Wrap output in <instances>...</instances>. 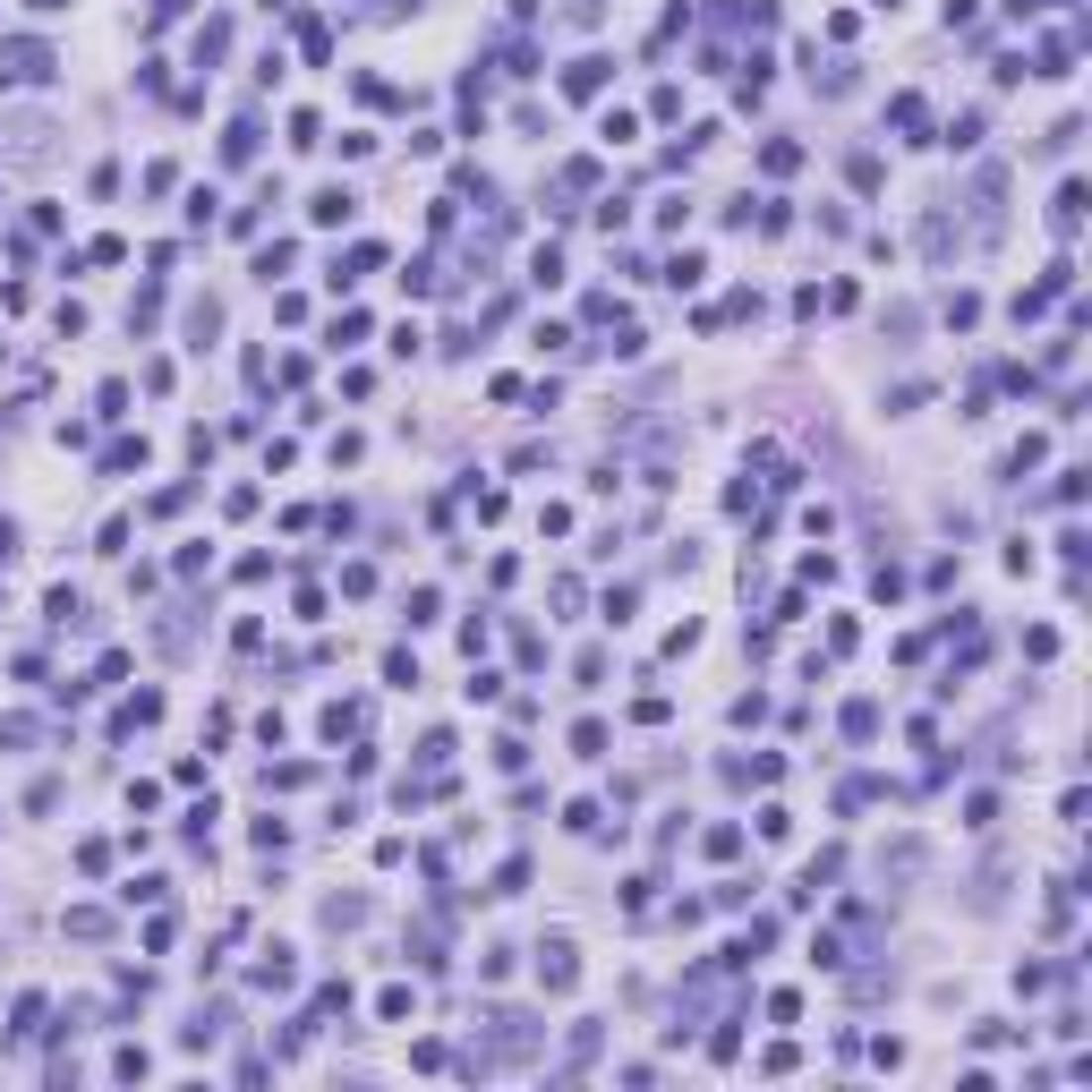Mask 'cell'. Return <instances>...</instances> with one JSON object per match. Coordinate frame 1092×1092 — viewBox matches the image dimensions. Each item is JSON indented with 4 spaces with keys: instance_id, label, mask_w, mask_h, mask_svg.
I'll return each mask as SVG.
<instances>
[{
    "instance_id": "d4e9b609",
    "label": "cell",
    "mask_w": 1092,
    "mask_h": 1092,
    "mask_svg": "<svg viewBox=\"0 0 1092 1092\" xmlns=\"http://www.w3.org/2000/svg\"><path fill=\"white\" fill-rule=\"evenodd\" d=\"M385 683L393 691H419V658H410V649H385Z\"/></svg>"
},
{
    "instance_id": "83f0119b",
    "label": "cell",
    "mask_w": 1092,
    "mask_h": 1092,
    "mask_svg": "<svg viewBox=\"0 0 1092 1092\" xmlns=\"http://www.w3.org/2000/svg\"><path fill=\"white\" fill-rule=\"evenodd\" d=\"M700 274H708V257H700V248H683V257L666 265V282H674V291H691V282H700Z\"/></svg>"
},
{
    "instance_id": "7402d4cb",
    "label": "cell",
    "mask_w": 1092,
    "mask_h": 1092,
    "mask_svg": "<svg viewBox=\"0 0 1092 1092\" xmlns=\"http://www.w3.org/2000/svg\"><path fill=\"white\" fill-rule=\"evenodd\" d=\"M939 316L956 324V333H973V324H982V300H973V291H947V307H939Z\"/></svg>"
},
{
    "instance_id": "f35d334b",
    "label": "cell",
    "mask_w": 1092,
    "mask_h": 1092,
    "mask_svg": "<svg viewBox=\"0 0 1092 1092\" xmlns=\"http://www.w3.org/2000/svg\"><path fill=\"white\" fill-rule=\"evenodd\" d=\"M632 606H641V589L623 580V589H606V623H632Z\"/></svg>"
},
{
    "instance_id": "9a60e30c",
    "label": "cell",
    "mask_w": 1092,
    "mask_h": 1092,
    "mask_svg": "<svg viewBox=\"0 0 1092 1092\" xmlns=\"http://www.w3.org/2000/svg\"><path fill=\"white\" fill-rule=\"evenodd\" d=\"M760 172H769V180L802 172V146H793V137H769V146H760Z\"/></svg>"
},
{
    "instance_id": "9c48e42d",
    "label": "cell",
    "mask_w": 1092,
    "mask_h": 1092,
    "mask_svg": "<svg viewBox=\"0 0 1092 1092\" xmlns=\"http://www.w3.org/2000/svg\"><path fill=\"white\" fill-rule=\"evenodd\" d=\"M921 862H930V845H921V836H897V845L879 854V879H921Z\"/></svg>"
},
{
    "instance_id": "c3c4849f",
    "label": "cell",
    "mask_w": 1092,
    "mask_h": 1092,
    "mask_svg": "<svg viewBox=\"0 0 1092 1092\" xmlns=\"http://www.w3.org/2000/svg\"><path fill=\"white\" fill-rule=\"evenodd\" d=\"M26 9H44V18H52V9H68V0H26Z\"/></svg>"
},
{
    "instance_id": "1f68e13d",
    "label": "cell",
    "mask_w": 1092,
    "mask_h": 1092,
    "mask_svg": "<svg viewBox=\"0 0 1092 1092\" xmlns=\"http://www.w3.org/2000/svg\"><path fill=\"white\" fill-rule=\"evenodd\" d=\"M598 137H606V146H632V137H641V120H632V111H606Z\"/></svg>"
},
{
    "instance_id": "d6a6232c",
    "label": "cell",
    "mask_w": 1092,
    "mask_h": 1092,
    "mask_svg": "<svg viewBox=\"0 0 1092 1092\" xmlns=\"http://www.w3.org/2000/svg\"><path fill=\"white\" fill-rule=\"evenodd\" d=\"M103 930H111V913H94V905H77V913H68V939H103Z\"/></svg>"
},
{
    "instance_id": "ac0fdd59",
    "label": "cell",
    "mask_w": 1092,
    "mask_h": 1092,
    "mask_svg": "<svg viewBox=\"0 0 1092 1092\" xmlns=\"http://www.w3.org/2000/svg\"><path fill=\"white\" fill-rule=\"evenodd\" d=\"M214 333H222V307H214V300H196V307H188V350H205Z\"/></svg>"
},
{
    "instance_id": "7c38bea8",
    "label": "cell",
    "mask_w": 1092,
    "mask_h": 1092,
    "mask_svg": "<svg viewBox=\"0 0 1092 1092\" xmlns=\"http://www.w3.org/2000/svg\"><path fill=\"white\" fill-rule=\"evenodd\" d=\"M137 726H163V691H137V700L111 717V734H137Z\"/></svg>"
},
{
    "instance_id": "3957f363",
    "label": "cell",
    "mask_w": 1092,
    "mask_h": 1092,
    "mask_svg": "<svg viewBox=\"0 0 1092 1092\" xmlns=\"http://www.w3.org/2000/svg\"><path fill=\"white\" fill-rule=\"evenodd\" d=\"M538 990H546V999L580 990V947H572V939H546V947H538Z\"/></svg>"
},
{
    "instance_id": "603a6c76",
    "label": "cell",
    "mask_w": 1092,
    "mask_h": 1092,
    "mask_svg": "<svg viewBox=\"0 0 1092 1092\" xmlns=\"http://www.w3.org/2000/svg\"><path fill=\"white\" fill-rule=\"evenodd\" d=\"M530 282H538V291H555V282H563V248H555V239L530 257Z\"/></svg>"
},
{
    "instance_id": "8fae6325",
    "label": "cell",
    "mask_w": 1092,
    "mask_h": 1092,
    "mask_svg": "<svg viewBox=\"0 0 1092 1092\" xmlns=\"http://www.w3.org/2000/svg\"><path fill=\"white\" fill-rule=\"evenodd\" d=\"M248 982H257V990H291V982H300V964H291V947H265V956H257V973H248Z\"/></svg>"
},
{
    "instance_id": "52a82bcc",
    "label": "cell",
    "mask_w": 1092,
    "mask_h": 1092,
    "mask_svg": "<svg viewBox=\"0 0 1092 1092\" xmlns=\"http://www.w3.org/2000/svg\"><path fill=\"white\" fill-rule=\"evenodd\" d=\"M350 214H359V196H350L342 180H333V188H316V196H307V222H316V231H342Z\"/></svg>"
},
{
    "instance_id": "b9f144b4",
    "label": "cell",
    "mask_w": 1092,
    "mask_h": 1092,
    "mask_svg": "<svg viewBox=\"0 0 1092 1092\" xmlns=\"http://www.w3.org/2000/svg\"><path fill=\"white\" fill-rule=\"evenodd\" d=\"M291 845V819H257V854H282Z\"/></svg>"
},
{
    "instance_id": "ee69618b",
    "label": "cell",
    "mask_w": 1092,
    "mask_h": 1092,
    "mask_svg": "<svg viewBox=\"0 0 1092 1092\" xmlns=\"http://www.w3.org/2000/svg\"><path fill=\"white\" fill-rule=\"evenodd\" d=\"M350 342H367V316H359V307H342V324H333V350H350Z\"/></svg>"
},
{
    "instance_id": "7bdbcfd3",
    "label": "cell",
    "mask_w": 1092,
    "mask_h": 1092,
    "mask_svg": "<svg viewBox=\"0 0 1092 1092\" xmlns=\"http://www.w3.org/2000/svg\"><path fill=\"white\" fill-rule=\"evenodd\" d=\"M598 1041H606L598 1025H572V1067H589V1058H598Z\"/></svg>"
},
{
    "instance_id": "30bf717a",
    "label": "cell",
    "mask_w": 1092,
    "mask_h": 1092,
    "mask_svg": "<svg viewBox=\"0 0 1092 1092\" xmlns=\"http://www.w3.org/2000/svg\"><path fill=\"white\" fill-rule=\"evenodd\" d=\"M1049 231H1058V239H1075V231H1084V180H1067V188L1049 196Z\"/></svg>"
},
{
    "instance_id": "e575fe53",
    "label": "cell",
    "mask_w": 1092,
    "mask_h": 1092,
    "mask_svg": "<svg viewBox=\"0 0 1092 1092\" xmlns=\"http://www.w3.org/2000/svg\"><path fill=\"white\" fill-rule=\"evenodd\" d=\"M291 257H300V248H291V239H274V248L257 257V274H265V282H282V274H291Z\"/></svg>"
},
{
    "instance_id": "60d3db41",
    "label": "cell",
    "mask_w": 1092,
    "mask_h": 1092,
    "mask_svg": "<svg viewBox=\"0 0 1092 1092\" xmlns=\"http://www.w3.org/2000/svg\"><path fill=\"white\" fill-rule=\"evenodd\" d=\"M376 589V563H342V598H367Z\"/></svg>"
},
{
    "instance_id": "ffe728a7",
    "label": "cell",
    "mask_w": 1092,
    "mask_h": 1092,
    "mask_svg": "<svg viewBox=\"0 0 1092 1092\" xmlns=\"http://www.w3.org/2000/svg\"><path fill=\"white\" fill-rule=\"evenodd\" d=\"M103 470H111V478H120V470H146V435H120V444L103 452Z\"/></svg>"
},
{
    "instance_id": "e0dca14e",
    "label": "cell",
    "mask_w": 1092,
    "mask_h": 1092,
    "mask_svg": "<svg viewBox=\"0 0 1092 1092\" xmlns=\"http://www.w3.org/2000/svg\"><path fill=\"white\" fill-rule=\"evenodd\" d=\"M111 1075H120V1084H146V1075H154V1058H146L137 1041H120V1049H111Z\"/></svg>"
},
{
    "instance_id": "5b68a950",
    "label": "cell",
    "mask_w": 1092,
    "mask_h": 1092,
    "mask_svg": "<svg viewBox=\"0 0 1092 1092\" xmlns=\"http://www.w3.org/2000/svg\"><path fill=\"white\" fill-rule=\"evenodd\" d=\"M606 77H615V61H598V52H580V61L563 68V94H572V103H598V94H606Z\"/></svg>"
},
{
    "instance_id": "bcb514c9",
    "label": "cell",
    "mask_w": 1092,
    "mask_h": 1092,
    "mask_svg": "<svg viewBox=\"0 0 1092 1092\" xmlns=\"http://www.w3.org/2000/svg\"><path fill=\"white\" fill-rule=\"evenodd\" d=\"M180 9H188V0H154V9H146V26H172Z\"/></svg>"
},
{
    "instance_id": "74e56055",
    "label": "cell",
    "mask_w": 1092,
    "mask_h": 1092,
    "mask_svg": "<svg viewBox=\"0 0 1092 1092\" xmlns=\"http://www.w3.org/2000/svg\"><path fill=\"white\" fill-rule=\"evenodd\" d=\"M572 674H580V691H598V683H606V649H580Z\"/></svg>"
},
{
    "instance_id": "6da1fadb",
    "label": "cell",
    "mask_w": 1092,
    "mask_h": 1092,
    "mask_svg": "<svg viewBox=\"0 0 1092 1092\" xmlns=\"http://www.w3.org/2000/svg\"><path fill=\"white\" fill-rule=\"evenodd\" d=\"M52 77H61V52H52L44 35H9V44H0V94L52 86Z\"/></svg>"
},
{
    "instance_id": "f546056e",
    "label": "cell",
    "mask_w": 1092,
    "mask_h": 1092,
    "mask_svg": "<svg viewBox=\"0 0 1092 1092\" xmlns=\"http://www.w3.org/2000/svg\"><path fill=\"white\" fill-rule=\"evenodd\" d=\"M845 734H854V743H871V734H879V700H854V708H845Z\"/></svg>"
},
{
    "instance_id": "484cf974",
    "label": "cell",
    "mask_w": 1092,
    "mask_h": 1092,
    "mask_svg": "<svg viewBox=\"0 0 1092 1092\" xmlns=\"http://www.w3.org/2000/svg\"><path fill=\"white\" fill-rule=\"evenodd\" d=\"M947 146H956V154L982 146V111H956V120H947Z\"/></svg>"
},
{
    "instance_id": "4316f807",
    "label": "cell",
    "mask_w": 1092,
    "mask_h": 1092,
    "mask_svg": "<svg viewBox=\"0 0 1092 1092\" xmlns=\"http://www.w3.org/2000/svg\"><path fill=\"white\" fill-rule=\"evenodd\" d=\"M1041 461H1049V444H1041V435H1025V444L1007 452V478H1025V470H1041Z\"/></svg>"
},
{
    "instance_id": "d6986e66",
    "label": "cell",
    "mask_w": 1092,
    "mask_h": 1092,
    "mask_svg": "<svg viewBox=\"0 0 1092 1092\" xmlns=\"http://www.w3.org/2000/svg\"><path fill=\"white\" fill-rule=\"evenodd\" d=\"M367 921V897H324V930H359Z\"/></svg>"
},
{
    "instance_id": "5bb4252c",
    "label": "cell",
    "mask_w": 1092,
    "mask_h": 1092,
    "mask_svg": "<svg viewBox=\"0 0 1092 1092\" xmlns=\"http://www.w3.org/2000/svg\"><path fill=\"white\" fill-rule=\"evenodd\" d=\"M359 717H367V708H359V700H324V717H316V734H324V743H342V734H359Z\"/></svg>"
},
{
    "instance_id": "4fadbf2b",
    "label": "cell",
    "mask_w": 1092,
    "mask_h": 1092,
    "mask_svg": "<svg viewBox=\"0 0 1092 1092\" xmlns=\"http://www.w3.org/2000/svg\"><path fill=\"white\" fill-rule=\"evenodd\" d=\"M376 265H385V248H376V239H359V248H350V257L333 265V291H350V282H359V274H376Z\"/></svg>"
},
{
    "instance_id": "f6af8a7d",
    "label": "cell",
    "mask_w": 1092,
    "mask_h": 1092,
    "mask_svg": "<svg viewBox=\"0 0 1092 1092\" xmlns=\"http://www.w3.org/2000/svg\"><path fill=\"white\" fill-rule=\"evenodd\" d=\"M845 172H854V188H862V196H871V188H879V180H888V172H879V154H854V163H845Z\"/></svg>"
},
{
    "instance_id": "cb8c5ba5",
    "label": "cell",
    "mask_w": 1092,
    "mask_h": 1092,
    "mask_svg": "<svg viewBox=\"0 0 1092 1092\" xmlns=\"http://www.w3.org/2000/svg\"><path fill=\"white\" fill-rule=\"evenodd\" d=\"M606 743H615V734H606L598 717H580V726H572V751H580V760H606Z\"/></svg>"
},
{
    "instance_id": "7dc6e473",
    "label": "cell",
    "mask_w": 1092,
    "mask_h": 1092,
    "mask_svg": "<svg viewBox=\"0 0 1092 1092\" xmlns=\"http://www.w3.org/2000/svg\"><path fill=\"white\" fill-rule=\"evenodd\" d=\"M18 555V521H0V563Z\"/></svg>"
},
{
    "instance_id": "2e32d148",
    "label": "cell",
    "mask_w": 1092,
    "mask_h": 1092,
    "mask_svg": "<svg viewBox=\"0 0 1092 1092\" xmlns=\"http://www.w3.org/2000/svg\"><path fill=\"white\" fill-rule=\"evenodd\" d=\"M222 163H231V172H239V163H257V120H231V137H222Z\"/></svg>"
},
{
    "instance_id": "ab89813d",
    "label": "cell",
    "mask_w": 1092,
    "mask_h": 1092,
    "mask_svg": "<svg viewBox=\"0 0 1092 1092\" xmlns=\"http://www.w3.org/2000/svg\"><path fill=\"white\" fill-rule=\"evenodd\" d=\"M444 615V589H410V623H435Z\"/></svg>"
},
{
    "instance_id": "836d02e7",
    "label": "cell",
    "mask_w": 1092,
    "mask_h": 1092,
    "mask_svg": "<svg viewBox=\"0 0 1092 1092\" xmlns=\"http://www.w3.org/2000/svg\"><path fill=\"white\" fill-rule=\"evenodd\" d=\"M291 146H300V154L324 146V120H316V111H291Z\"/></svg>"
},
{
    "instance_id": "ba28073f",
    "label": "cell",
    "mask_w": 1092,
    "mask_h": 1092,
    "mask_svg": "<svg viewBox=\"0 0 1092 1092\" xmlns=\"http://www.w3.org/2000/svg\"><path fill=\"white\" fill-rule=\"evenodd\" d=\"M956 239H964V222L947 214V205H930V214H921V257H930V265H947V248H956Z\"/></svg>"
},
{
    "instance_id": "8992f818",
    "label": "cell",
    "mask_w": 1092,
    "mask_h": 1092,
    "mask_svg": "<svg viewBox=\"0 0 1092 1092\" xmlns=\"http://www.w3.org/2000/svg\"><path fill=\"white\" fill-rule=\"evenodd\" d=\"M888 129H897V146H930V103H921V94H897V103H888Z\"/></svg>"
},
{
    "instance_id": "8d00e7d4",
    "label": "cell",
    "mask_w": 1092,
    "mask_h": 1092,
    "mask_svg": "<svg viewBox=\"0 0 1092 1092\" xmlns=\"http://www.w3.org/2000/svg\"><path fill=\"white\" fill-rule=\"evenodd\" d=\"M691 649H700V623L683 615V623H674V632H666V658H691Z\"/></svg>"
},
{
    "instance_id": "277c9868",
    "label": "cell",
    "mask_w": 1092,
    "mask_h": 1092,
    "mask_svg": "<svg viewBox=\"0 0 1092 1092\" xmlns=\"http://www.w3.org/2000/svg\"><path fill=\"white\" fill-rule=\"evenodd\" d=\"M999 196H1007V172H999V163H982V180H973V222H982V239H999V231H1007Z\"/></svg>"
},
{
    "instance_id": "f1b7e54d",
    "label": "cell",
    "mask_w": 1092,
    "mask_h": 1092,
    "mask_svg": "<svg viewBox=\"0 0 1092 1092\" xmlns=\"http://www.w3.org/2000/svg\"><path fill=\"white\" fill-rule=\"evenodd\" d=\"M307 777H316L307 760H282V769H265V793H291V786H307Z\"/></svg>"
},
{
    "instance_id": "4dcf8cb0",
    "label": "cell",
    "mask_w": 1092,
    "mask_h": 1092,
    "mask_svg": "<svg viewBox=\"0 0 1092 1092\" xmlns=\"http://www.w3.org/2000/svg\"><path fill=\"white\" fill-rule=\"evenodd\" d=\"M760 836H769V845H786V836H793V811H786V802H760Z\"/></svg>"
},
{
    "instance_id": "7a4b0ae2",
    "label": "cell",
    "mask_w": 1092,
    "mask_h": 1092,
    "mask_svg": "<svg viewBox=\"0 0 1092 1092\" xmlns=\"http://www.w3.org/2000/svg\"><path fill=\"white\" fill-rule=\"evenodd\" d=\"M52 137H61V129H52L44 111H9V120H0V163L44 172V163H52Z\"/></svg>"
},
{
    "instance_id": "d590c367",
    "label": "cell",
    "mask_w": 1092,
    "mask_h": 1092,
    "mask_svg": "<svg viewBox=\"0 0 1092 1092\" xmlns=\"http://www.w3.org/2000/svg\"><path fill=\"white\" fill-rule=\"evenodd\" d=\"M521 888H530V862H504V871H495V888H487V897H521Z\"/></svg>"
},
{
    "instance_id": "44dd1931",
    "label": "cell",
    "mask_w": 1092,
    "mask_h": 1092,
    "mask_svg": "<svg viewBox=\"0 0 1092 1092\" xmlns=\"http://www.w3.org/2000/svg\"><path fill=\"white\" fill-rule=\"evenodd\" d=\"M222 52H231V26H222V18H205V26H196V68H205V61H222Z\"/></svg>"
}]
</instances>
